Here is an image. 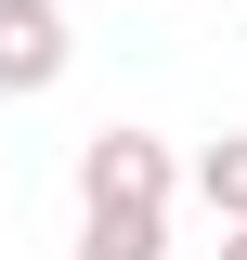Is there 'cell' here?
<instances>
[{
    "label": "cell",
    "mask_w": 247,
    "mask_h": 260,
    "mask_svg": "<svg viewBox=\"0 0 247 260\" xmlns=\"http://www.w3.org/2000/svg\"><path fill=\"white\" fill-rule=\"evenodd\" d=\"M65 52H78V26H65L52 0H0V91H52Z\"/></svg>",
    "instance_id": "2"
},
{
    "label": "cell",
    "mask_w": 247,
    "mask_h": 260,
    "mask_svg": "<svg viewBox=\"0 0 247 260\" xmlns=\"http://www.w3.org/2000/svg\"><path fill=\"white\" fill-rule=\"evenodd\" d=\"M78 260H169V208H78Z\"/></svg>",
    "instance_id": "3"
},
{
    "label": "cell",
    "mask_w": 247,
    "mask_h": 260,
    "mask_svg": "<svg viewBox=\"0 0 247 260\" xmlns=\"http://www.w3.org/2000/svg\"><path fill=\"white\" fill-rule=\"evenodd\" d=\"M195 195H208L221 221H247V130H234V143H208V156H195Z\"/></svg>",
    "instance_id": "4"
},
{
    "label": "cell",
    "mask_w": 247,
    "mask_h": 260,
    "mask_svg": "<svg viewBox=\"0 0 247 260\" xmlns=\"http://www.w3.org/2000/svg\"><path fill=\"white\" fill-rule=\"evenodd\" d=\"M78 208H169V143L156 130H91L78 143Z\"/></svg>",
    "instance_id": "1"
},
{
    "label": "cell",
    "mask_w": 247,
    "mask_h": 260,
    "mask_svg": "<svg viewBox=\"0 0 247 260\" xmlns=\"http://www.w3.org/2000/svg\"><path fill=\"white\" fill-rule=\"evenodd\" d=\"M221 260H247V221H221Z\"/></svg>",
    "instance_id": "5"
}]
</instances>
